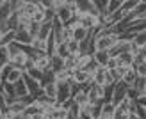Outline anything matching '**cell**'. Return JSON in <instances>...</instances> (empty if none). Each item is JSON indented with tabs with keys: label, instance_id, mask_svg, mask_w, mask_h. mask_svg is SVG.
I'll return each mask as SVG.
<instances>
[{
	"label": "cell",
	"instance_id": "45",
	"mask_svg": "<svg viewBox=\"0 0 146 119\" xmlns=\"http://www.w3.org/2000/svg\"><path fill=\"white\" fill-rule=\"evenodd\" d=\"M13 119H21V117H20V116H18V114H16V116H14V117H13Z\"/></svg>",
	"mask_w": 146,
	"mask_h": 119
},
{
	"label": "cell",
	"instance_id": "16",
	"mask_svg": "<svg viewBox=\"0 0 146 119\" xmlns=\"http://www.w3.org/2000/svg\"><path fill=\"white\" fill-rule=\"evenodd\" d=\"M62 69H66L68 73L77 69V55H68L62 62Z\"/></svg>",
	"mask_w": 146,
	"mask_h": 119
},
{
	"label": "cell",
	"instance_id": "46",
	"mask_svg": "<svg viewBox=\"0 0 146 119\" xmlns=\"http://www.w3.org/2000/svg\"><path fill=\"white\" fill-rule=\"evenodd\" d=\"M0 119H2V114H0Z\"/></svg>",
	"mask_w": 146,
	"mask_h": 119
},
{
	"label": "cell",
	"instance_id": "39",
	"mask_svg": "<svg viewBox=\"0 0 146 119\" xmlns=\"http://www.w3.org/2000/svg\"><path fill=\"white\" fill-rule=\"evenodd\" d=\"M114 84V80H112V77H111V73H109V69H107V73H105V82H104V85H112Z\"/></svg>",
	"mask_w": 146,
	"mask_h": 119
},
{
	"label": "cell",
	"instance_id": "21",
	"mask_svg": "<svg viewBox=\"0 0 146 119\" xmlns=\"http://www.w3.org/2000/svg\"><path fill=\"white\" fill-rule=\"evenodd\" d=\"M13 13V9H11V4H9V0H5L4 4H0V21H5L7 20V16Z\"/></svg>",
	"mask_w": 146,
	"mask_h": 119
},
{
	"label": "cell",
	"instance_id": "28",
	"mask_svg": "<svg viewBox=\"0 0 146 119\" xmlns=\"http://www.w3.org/2000/svg\"><path fill=\"white\" fill-rule=\"evenodd\" d=\"M25 73H27V75L31 77V78H34V80H38L39 84H41V78H43V71H39V69H36L34 66H31V68H29V69H27Z\"/></svg>",
	"mask_w": 146,
	"mask_h": 119
},
{
	"label": "cell",
	"instance_id": "20",
	"mask_svg": "<svg viewBox=\"0 0 146 119\" xmlns=\"http://www.w3.org/2000/svg\"><path fill=\"white\" fill-rule=\"evenodd\" d=\"M14 94L16 96H25V94H29V91H27V85H25V82H23V77H21L18 82H14Z\"/></svg>",
	"mask_w": 146,
	"mask_h": 119
},
{
	"label": "cell",
	"instance_id": "30",
	"mask_svg": "<svg viewBox=\"0 0 146 119\" xmlns=\"http://www.w3.org/2000/svg\"><path fill=\"white\" fill-rule=\"evenodd\" d=\"M39 25L41 23H36V21H32L31 20V25H29V28H27V32H29V36L34 39V38H38V32H39Z\"/></svg>",
	"mask_w": 146,
	"mask_h": 119
},
{
	"label": "cell",
	"instance_id": "22",
	"mask_svg": "<svg viewBox=\"0 0 146 119\" xmlns=\"http://www.w3.org/2000/svg\"><path fill=\"white\" fill-rule=\"evenodd\" d=\"M121 2H123V0H107V5H105V13H102V14H112L114 11H118V9H119Z\"/></svg>",
	"mask_w": 146,
	"mask_h": 119
},
{
	"label": "cell",
	"instance_id": "6",
	"mask_svg": "<svg viewBox=\"0 0 146 119\" xmlns=\"http://www.w3.org/2000/svg\"><path fill=\"white\" fill-rule=\"evenodd\" d=\"M137 77H139V75L135 73L134 66H127V68H125V73H123V77H121V82H125L128 87H132L134 82L137 80Z\"/></svg>",
	"mask_w": 146,
	"mask_h": 119
},
{
	"label": "cell",
	"instance_id": "34",
	"mask_svg": "<svg viewBox=\"0 0 146 119\" xmlns=\"http://www.w3.org/2000/svg\"><path fill=\"white\" fill-rule=\"evenodd\" d=\"M13 38H14V32H13V30H9L7 34H4L2 38H0V44H9V43L13 41Z\"/></svg>",
	"mask_w": 146,
	"mask_h": 119
},
{
	"label": "cell",
	"instance_id": "7",
	"mask_svg": "<svg viewBox=\"0 0 146 119\" xmlns=\"http://www.w3.org/2000/svg\"><path fill=\"white\" fill-rule=\"evenodd\" d=\"M38 9H41V7L38 5V2H34V0H25L23 5H21V9H20V13L31 18V16H32V14L38 11Z\"/></svg>",
	"mask_w": 146,
	"mask_h": 119
},
{
	"label": "cell",
	"instance_id": "2",
	"mask_svg": "<svg viewBox=\"0 0 146 119\" xmlns=\"http://www.w3.org/2000/svg\"><path fill=\"white\" fill-rule=\"evenodd\" d=\"M57 94H55V101H66L71 98V89H70V82H57Z\"/></svg>",
	"mask_w": 146,
	"mask_h": 119
},
{
	"label": "cell",
	"instance_id": "15",
	"mask_svg": "<svg viewBox=\"0 0 146 119\" xmlns=\"http://www.w3.org/2000/svg\"><path fill=\"white\" fill-rule=\"evenodd\" d=\"M71 100L75 101L78 107L86 105V103H87V93H86V89H84V87H80L78 91H77L75 94H73V96H71Z\"/></svg>",
	"mask_w": 146,
	"mask_h": 119
},
{
	"label": "cell",
	"instance_id": "40",
	"mask_svg": "<svg viewBox=\"0 0 146 119\" xmlns=\"http://www.w3.org/2000/svg\"><path fill=\"white\" fill-rule=\"evenodd\" d=\"M112 119H128V112H123V114H118V112H116V114L112 116Z\"/></svg>",
	"mask_w": 146,
	"mask_h": 119
},
{
	"label": "cell",
	"instance_id": "4",
	"mask_svg": "<svg viewBox=\"0 0 146 119\" xmlns=\"http://www.w3.org/2000/svg\"><path fill=\"white\" fill-rule=\"evenodd\" d=\"M23 82H25V85H27V91H29V94L36 96V94H39V93H41V84H39L38 80L31 78V77L27 75V73H23Z\"/></svg>",
	"mask_w": 146,
	"mask_h": 119
},
{
	"label": "cell",
	"instance_id": "10",
	"mask_svg": "<svg viewBox=\"0 0 146 119\" xmlns=\"http://www.w3.org/2000/svg\"><path fill=\"white\" fill-rule=\"evenodd\" d=\"M109 52L107 50H94L93 52V61L96 62L98 66H104L105 68V64H107V61H109Z\"/></svg>",
	"mask_w": 146,
	"mask_h": 119
},
{
	"label": "cell",
	"instance_id": "14",
	"mask_svg": "<svg viewBox=\"0 0 146 119\" xmlns=\"http://www.w3.org/2000/svg\"><path fill=\"white\" fill-rule=\"evenodd\" d=\"M114 108H116V105H114L112 101H102L100 116H104V117H112V116H114Z\"/></svg>",
	"mask_w": 146,
	"mask_h": 119
},
{
	"label": "cell",
	"instance_id": "13",
	"mask_svg": "<svg viewBox=\"0 0 146 119\" xmlns=\"http://www.w3.org/2000/svg\"><path fill=\"white\" fill-rule=\"evenodd\" d=\"M41 91H43V94H46L48 98H54L55 100V94H57L55 82H45V84H41Z\"/></svg>",
	"mask_w": 146,
	"mask_h": 119
},
{
	"label": "cell",
	"instance_id": "19",
	"mask_svg": "<svg viewBox=\"0 0 146 119\" xmlns=\"http://www.w3.org/2000/svg\"><path fill=\"white\" fill-rule=\"evenodd\" d=\"M16 25H18V13L16 11H13L9 16H7L5 20V27H7V30H16Z\"/></svg>",
	"mask_w": 146,
	"mask_h": 119
},
{
	"label": "cell",
	"instance_id": "37",
	"mask_svg": "<svg viewBox=\"0 0 146 119\" xmlns=\"http://www.w3.org/2000/svg\"><path fill=\"white\" fill-rule=\"evenodd\" d=\"M116 66H119V64H118V59H116V57H109V61H107V64H105V68H107V69H114Z\"/></svg>",
	"mask_w": 146,
	"mask_h": 119
},
{
	"label": "cell",
	"instance_id": "43",
	"mask_svg": "<svg viewBox=\"0 0 146 119\" xmlns=\"http://www.w3.org/2000/svg\"><path fill=\"white\" fill-rule=\"evenodd\" d=\"M2 84H4V80H2V77H0V91H2Z\"/></svg>",
	"mask_w": 146,
	"mask_h": 119
},
{
	"label": "cell",
	"instance_id": "44",
	"mask_svg": "<svg viewBox=\"0 0 146 119\" xmlns=\"http://www.w3.org/2000/svg\"><path fill=\"white\" fill-rule=\"evenodd\" d=\"M96 119H112V117H104V116H100V117H96Z\"/></svg>",
	"mask_w": 146,
	"mask_h": 119
},
{
	"label": "cell",
	"instance_id": "33",
	"mask_svg": "<svg viewBox=\"0 0 146 119\" xmlns=\"http://www.w3.org/2000/svg\"><path fill=\"white\" fill-rule=\"evenodd\" d=\"M139 119H144L146 117V105H139V103H135V112H134Z\"/></svg>",
	"mask_w": 146,
	"mask_h": 119
},
{
	"label": "cell",
	"instance_id": "36",
	"mask_svg": "<svg viewBox=\"0 0 146 119\" xmlns=\"http://www.w3.org/2000/svg\"><path fill=\"white\" fill-rule=\"evenodd\" d=\"M23 2H25V0H9L11 9H13V11H20L21 5H23Z\"/></svg>",
	"mask_w": 146,
	"mask_h": 119
},
{
	"label": "cell",
	"instance_id": "47",
	"mask_svg": "<svg viewBox=\"0 0 146 119\" xmlns=\"http://www.w3.org/2000/svg\"><path fill=\"white\" fill-rule=\"evenodd\" d=\"M139 2H141V0H139Z\"/></svg>",
	"mask_w": 146,
	"mask_h": 119
},
{
	"label": "cell",
	"instance_id": "32",
	"mask_svg": "<svg viewBox=\"0 0 146 119\" xmlns=\"http://www.w3.org/2000/svg\"><path fill=\"white\" fill-rule=\"evenodd\" d=\"M31 20L36 21V23H43V21H45V11H43V9H38V11H36L32 16H31Z\"/></svg>",
	"mask_w": 146,
	"mask_h": 119
},
{
	"label": "cell",
	"instance_id": "26",
	"mask_svg": "<svg viewBox=\"0 0 146 119\" xmlns=\"http://www.w3.org/2000/svg\"><path fill=\"white\" fill-rule=\"evenodd\" d=\"M66 48H68V54H70V55H78V54H80L78 41H75V39H70V41H66Z\"/></svg>",
	"mask_w": 146,
	"mask_h": 119
},
{
	"label": "cell",
	"instance_id": "9",
	"mask_svg": "<svg viewBox=\"0 0 146 119\" xmlns=\"http://www.w3.org/2000/svg\"><path fill=\"white\" fill-rule=\"evenodd\" d=\"M54 30V25H52V21H43V23L39 25V32H38V39H43V41H46V38L50 34H52Z\"/></svg>",
	"mask_w": 146,
	"mask_h": 119
},
{
	"label": "cell",
	"instance_id": "12",
	"mask_svg": "<svg viewBox=\"0 0 146 119\" xmlns=\"http://www.w3.org/2000/svg\"><path fill=\"white\" fill-rule=\"evenodd\" d=\"M14 43H18V44H31L32 38L29 36L27 30H14V38H13Z\"/></svg>",
	"mask_w": 146,
	"mask_h": 119
},
{
	"label": "cell",
	"instance_id": "11",
	"mask_svg": "<svg viewBox=\"0 0 146 119\" xmlns=\"http://www.w3.org/2000/svg\"><path fill=\"white\" fill-rule=\"evenodd\" d=\"M71 28H73V39L75 41H84L87 36H89V30L87 28H84V27H80L78 23H75V25H71Z\"/></svg>",
	"mask_w": 146,
	"mask_h": 119
},
{
	"label": "cell",
	"instance_id": "38",
	"mask_svg": "<svg viewBox=\"0 0 146 119\" xmlns=\"http://www.w3.org/2000/svg\"><path fill=\"white\" fill-rule=\"evenodd\" d=\"M137 96H139V94H137V91H135L134 87H128L127 89V100H137Z\"/></svg>",
	"mask_w": 146,
	"mask_h": 119
},
{
	"label": "cell",
	"instance_id": "31",
	"mask_svg": "<svg viewBox=\"0 0 146 119\" xmlns=\"http://www.w3.org/2000/svg\"><path fill=\"white\" fill-rule=\"evenodd\" d=\"M62 39H64V43L73 39V28H71V25H62Z\"/></svg>",
	"mask_w": 146,
	"mask_h": 119
},
{
	"label": "cell",
	"instance_id": "24",
	"mask_svg": "<svg viewBox=\"0 0 146 119\" xmlns=\"http://www.w3.org/2000/svg\"><path fill=\"white\" fill-rule=\"evenodd\" d=\"M68 116L70 117H73V119H78V114H80V107L77 105L73 100H70V105H68Z\"/></svg>",
	"mask_w": 146,
	"mask_h": 119
},
{
	"label": "cell",
	"instance_id": "5",
	"mask_svg": "<svg viewBox=\"0 0 146 119\" xmlns=\"http://www.w3.org/2000/svg\"><path fill=\"white\" fill-rule=\"evenodd\" d=\"M71 16H73V13H71V9L68 5H61V7H57L55 9V18L61 21L62 25H66L68 21L71 20Z\"/></svg>",
	"mask_w": 146,
	"mask_h": 119
},
{
	"label": "cell",
	"instance_id": "42",
	"mask_svg": "<svg viewBox=\"0 0 146 119\" xmlns=\"http://www.w3.org/2000/svg\"><path fill=\"white\" fill-rule=\"evenodd\" d=\"M31 119H43V110H41V112H38V114H34Z\"/></svg>",
	"mask_w": 146,
	"mask_h": 119
},
{
	"label": "cell",
	"instance_id": "35",
	"mask_svg": "<svg viewBox=\"0 0 146 119\" xmlns=\"http://www.w3.org/2000/svg\"><path fill=\"white\" fill-rule=\"evenodd\" d=\"M134 69L139 77H146V62L144 64H134Z\"/></svg>",
	"mask_w": 146,
	"mask_h": 119
},
{
	"label": "cell",
	"instance_id": "8",
	"mask_svg": "<svg viewBox=\"0 0 146 119\" xmlns=\"http://www.w3.org/2000/svg\"><path fill=\"white\" fill-rule=\"evenodd\" d=\"M21 77H23V71H21V69H18V68H11V69L2 77V80H4V82H9V84H14V82H18Z\"/></svg>",
	"mask_w": 146,
	"mask_h": 119
},
{
	"label": "cell",
	"instance_id": "23",
	"mask_svg": "<svg viewBox=\"0 0 146 119\" xmlns=\"http://www.w3.org/2000/svg\"><path fill=\"white\" fill-rule=\"evenodd\" d=\"M132 43L135 44V46H146V30H143V32H135Z\"/></svg>",
	"mask_w": 146,
	"mask_h": 119
},
{
	"label": "cell",
	"instance_id": "41",
	"mask_svg": "<svg viewBox=\"0 0 146 119\" xmlns=\"http://www.w3.org/2000/svg\"><path fill=\"white\" fill-rule=\"evenodd\" d=\"M5 107V96L2 94V91H0V110H2Z\"/></svg>",
	"mask_w": 146,
	"mask_h": 119
},
{
	"label": "cell",
	"instance_id": "18",
	"mask_svg": "<svg viewBox=\"0 0 146 119\" xmlns=\"http://www.w3.org/2000/svg\"><path fill=\"white\" fill-rule=\"evenodd\" d=\"M116 59H118V64L119 66H132L134 64V55L130 54V52H125V54L116 55Z\"/></svg>",
	"mask_w": 146,
	"mask_h": 119
},
{
	"label": "cell",
	"instance_id": "1",
	"mask_svg": "<svg viewBox=\"0 0 146 119\" xmlns=\"http://www.w3.org/2000/svg\"><path fill=\"white\" fill-rule=\"evenodd\" d=\"M119 34H111V36H93V46L94 50H109L112 44L118 41Z\"/></svg>",
	"mask_w": 146,
	"mask_h": 119
},
{
	"label": "cell",
	"instance_id": "3",
	"mask_svg": "<svg viewBox=\"0 0 146 119\" xmlns=\"http://www.w3.org/2000/svg\"><path fill=\"white\" fill-rule=\"evenodd\" d=\"M70 82H75V84H78V85H86V84H89V75L84 71V69H80V68H77L75 71H71V78H70Z\"/></svg>",
	"mask_w": 146,
	"mask_h": 119
},
{
	"label": "cell",
	"instance_id": "29",
	"mask_svg": "<svg viewBox=\"0 0 146 119\" xmlns=\"http://www.w3.org/2000/svg\"><path fill=\"white\" fill-rule=\"evenodd\" d=\"M144 62H146V46L141 48V50L134 55V64H144ZM134 64H132V66H134Z\"/></svg>",
	"mask_w": 146,
	"mask_h": 119
},
{
	"label": "cell",
	"instance_id": "25",
	"mask_svg": "<svg viewBox=\"0 0 146 119\" xmlns=\"http://www.w3.org/2000/svg\"><path fill=\"white\" fill-rule=\"evenodd\" d=\"M55 55H59L61 59H66L70 54H68V48H66V43H57L55 44V50H54Z\"/></svg>",
	"mask_w": 146,
	"mask_h": 119
},
{
	"label": "cell",
	"instance_id": "17",
	"mask_svg": "<svg viewBox=\"0 0 146 119\" xmlns=\"http://www.w3.org/2000/svg\"><path fill=\"white\" fill-rule=\"evenodd\" d=\"M132 87L137 91L139 96H146V77H137V80L134 82Z\"/></svg>",
	"mask_w": 146,
	"mask_h": 119
},
{
	"label": "cell",
	"instance_id": "27",
	"mask_svg": "<svg viewBox=\"0 0 146 119\" xmlns=\"http://www.w3.org/2000/svg\"><path fill=\"white\" fill-rule=\"evenodd\" d=\"M9 62V54H7V46L5 44H0V69Z\"/></svg>",
	"mask_w": 146,
	"mask_h": 119
}]
</instances>
